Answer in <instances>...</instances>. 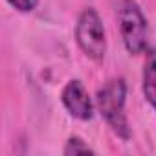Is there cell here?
I'll return each mask as SVG.
<instances>
[{
  "label": "cell",
  "instance_id": "52a82bcc",
  "mask_svg": "<svg viewBox=\"0 0 156 156\" xmlns=\"http://www.w3.org/2000/svg\"><path fill=\"white\" fill-rule=\"evenodd\" d=\"M6 2L19 13H33L39 6V0H6Z\"/></svg>",
  "mask_w": 156,
  "mask_h": 156
},
{
  "label": "cell",
  "instance_id": "6da1fadb",
  "mask_svg": "<svg viewBox=\"0 0 156 156\" xmlns=\"http://www.w3.org/2000/svg\"><path fill=\"white\" fill-rule=\"evenodd\" d=\"M125 105H127V83L123 77L108 79L96 94L98 112L101 114L105 123L110 127V130L123 141L130 140L132 136Z\"/></svg>",
  "mask_w": 156,
  "mask_h": 156
},
{
  "label": "cell",
  "instance_id": "277c9868",
  "mask_svg": "<svg viewBox=\"0 0 156 156\" xmlns=\"http://www.w3.org/2000/svg\"><path fill=\"white\" fill-rule=\"evenodd\" d=\"M61 103L72 118L79 119V121H90L94 118L96 101L90 98V94L81 79H70L62 87Z\"/></svg>",
  "mask_w": 156,
  "mask_h": 156
},
{
  "label": "cell",
  "instance_id": "5b68a950",
  "mask_svg": "<svg viewBox=\"0 0 156 156\" xmlns=\"http://www.w3.org/2000/svg\"><path fill=\"white\" fill-rule=\"evenodd\" d=\"M141 92L149 107L156 112V50H145V62L141 72Z\"/></svg>",
  "mask_w": 156,
  "mask_h": 156
},
{
  "label": "cell",
  "instance_id": "3957f363",
  "mask_svg": "<svg viewBox=\"0 0 156 156\" xmlns=\"http://www.w3.org/2000/svg\"><path fill=\"white\" fill-rule=\"evenodd\" d=\"M75 42L79 50L94 62H101L107 55V31L96 8H85L75 24Z\"/></svg>",
  "mask_w": 156,
  "mask_h": 156
},
{
  "label": "cell",
  "instance_id": "8992f818",
  "mask_svg": "<svg viewBox=\"0 0 156 156\" xmlns=\"http://www.w3.org/2000/svg\"><path fill=\"white\" fill-rule=\"evenodd\" d=\"M64 156H79V154H96V151L81 138V136H70L62 147Z\"/></svg>",
  "mask_w": 156,
  "mask_h": 156
},
{
  "label": "cell",
  "instance_id": "7a4b0ae2",
  "mask_svg": "<svg viewBox=\"0 0 156 156\" xmlns=\"http://www.w3.org/2000/svg\"><path fill=\"white\" fill-rule=\"evenodd\" d=\"M118 30L121 42L130 55H141L147 50V19L136 0H121L118 6Z\"/></svg>",
  "mask_w": 156,
  "mask_h": 156
}]
</instances>
